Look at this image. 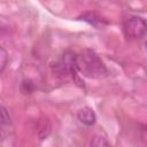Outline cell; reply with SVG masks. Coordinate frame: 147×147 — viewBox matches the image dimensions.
Wrapping results in <instances>:
<instances>
[{
  "label": "cell",
  "mask_w": 147,
  "mask_h": 147,
  "mask_svg": "<svg viewBox=\"0 0 147 147\" xmlns=\"http://www.w3.org/2000/svg\"><path fill=\"white\" fill-rule=\"evenodd\" d=\"M124 34L131 39H140L147 33V21L140 16H130L123 24Z\"/></svg>",
  "instance_id": "obj_3"
},
{
  "label": "cell",
  "mask_w": 147,
  "mask_h": 147,
  "mask_svg": "<svg viewBox=\"0 0 147 147\" xmlns=\"http://www.w3.org/2000/svg\"><path fill=\"white\" fill-rule=\"evenodd\" d=\"M7 59H8L7 52L5 51V48L1 47V49H0V72H2L5 70V67L7 64Z\"/></svg>",
  "instance_id": "obj_8"
},
{
  "label": "cell",
  "mask_w": 147,
  "mask_h": 147,
  "mask_svg": "<svg viewBox=\"0 0 147 147\" xmlns=\"http://www.w3.org/2000/svg\"><path fill=\"white\" fill-rule=\"evenodd\" d=\"M146 130H147V125H146Z\"/></svg>",
  "instance_id": "obj_9"
},
{
  "label": "cell",
  "mask_w": 147,
  "mask_h": 147,
  "mask_svg": "<svg viewBox=\"0 0 147 147\" xmlns=\"http://www.w3.org/2000/svg\"><path fill=\"white\" fill-rule=\"evenodd\" d=\"M77 117H78L79 122L83 123L86 126H92L95 123V121H96V115H95L94 110L91 107H84V108H82L78 111Z\"/></svg>",
  "instance_id": "obj_4"
},
{
  "label": "cell",
  "mask_w": 147,
  "mask_h": 147,
  "mask_svg": "<svg viewBox=\"0 0 147 147\" xmlns=\"http://www.w3.org/2000/svg\"><path fill=\"white\" fill-rule=\"evenodd\" d=\"M53 70L61 76H76L78 72L77 68V54L67 51L64 52L53 64Z\"/></svg>",
  "instance_id": "obj_2"
},
{
  "label": "cell",
  "mask_w": 147,
  "mask_h": 147,
  "mask_svg": "<svg viewBox=\"0 0 147 147\" xmlns=\"http://www.w3.org/2000/svg\"><path fill=\"white\" fill-rule=\"evenodd\" d=\"M9 124H10L9 114H8L7 109L5 108V106H1V127H2V130L6 126H9Z\"/></svg>",
  "instance_id": "obj_6"
},
{
  "label": "cell",
  "mask_w": 147,
  "mask_h": 147,
  "mask_svg": "<svg viewBox=\"0 0 147 147\" xmlns=\"http://www.w3.org/2000/svg\"><path fill=\"white\" fill-rule=\"evenodd\" d=\"M77 68L83 76L88 78H102L107 75L106 65L92 49H84L77 54Z\"/></svg>",
  "instance_id": "obj_1"
},
{
  "label": "cell",
  "mask_w": 147,
  "mask_h": 147,
  "mask_svg": "<svg viewBox=\"0 0 147 147\" xmlns=\"http://www.w3.org/2000/svg\"><path fill=\"white\" fill-rule=\"evenodd\" d=\"M90 145H92V146H109V142L107 141L106 138H102L100 136H95L91 139Z\"/></svg>",
  "instance_id": "obj_7"
},
{
  "label": "cell",
  "mask_w": 147,
  "mask_h": 147,
  "mask_svg": "<svg viewBox=\"0 0 147 147\" xmlns=\"http://www.w3.org/2000/svg\"><path fill=\"white\" fill-rule=\"evenodd\" d=\"M80 18L84 20L85 22L92 24V25L95 26V28H102V26H105V25L107 24V21H106L105 18H102L101 16H99L98 14L92 13V11L83 14V15L80 16Z\"/></svg>",
  "instance_id": "obj_5"
}]
</instances>
